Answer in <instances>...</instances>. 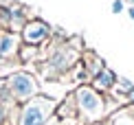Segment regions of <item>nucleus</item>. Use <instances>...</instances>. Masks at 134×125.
<instances>
[{"label":"nucleus","instance_id":"1","mask_svg":"<svg viewBox=\"0 0 134 125\" xmlns=\"http://www.w3.org/2000/svg\"><path fill=\"white\" fill-rule=\"evenodd\" d=\"M72 94L77 101L79 121H83L86 125H92V123H101L105 118V99L92 86H79Z\"/></svg>","mask_w":134,"mask_h":125},{"label":"nucleus","instance_id":"2","mask_svg":"<svg viewBox=\"0 0 134 125\" xmlns=\"http://www.w3.org/2000/svg\"><path fill=\"white\" fill-rule=\"evenodd\" d=\"M57 110V101L51 96H33L18 107V125H46Z\"/></svg>","mask_w":134,"mask_h":125},{"label":"nucleus","instance_id":"3","mask_svg":"<svg viewBox=\"0 0 134 125\" xmlns=\"http://www.w3.org/2000/svg\"><path fill=\"white\" fill-rule=\"evenodd\" d=\"M4 83H7V90L11 94V99H13L15 103H20V105L40 94V83H37L35 75H33V72H26V70L11 72V75L4 79Z\"/></svg>","mask_w":134,"mask_h":125},{"label":"nucleus","instance_id":"4","mask_svg":"<svg viewBox=\"0 0 134 125\" xmlns=\"http://www.w3.org/2000/svg\"><path fill=\"white\" fill-rule=\"evenodd\" d=\"M75 61H77V50L72 46H68V44H62L46 59V72L48 75H62L68 68H72Z\"/></svg>","mask_w":134,"mask_h":125},{"label":"nucleus","instance_id":"5","mask_svg":"<svg viewBox=\"0 0 134 125\" xmlns=\"http://www.w3.org/2000/svg\"><path fill=\"white\" fill-rule=\"evenodd\" d=\"M48 37H51V26H48L44 20H40V18L29 20L24 24V29L20 31L22 44H26V46H35V48H40V44H44Z\"/></svg>","mask_w":134,"mask_h":125},{"label":"nucleus","instance_id":"6","mask_svg":"<svg viewBox=\"0 0 134 125\" xmlns=\"http://www.w3.org/2000/svg\"><path fill=\"white\" fill-rule=\"evenodd\" d=\"M22 46V39H20V33H13V31H0V59L7 64L9 59L18 57V50Z\"/></svg>","mask_w":134,"mask_h":125},{"label":"nucleus","instance_id":"7","mask_svg":"<svg viewBox=\"0 0 134 125\" xmlns=\"http://www.w3.org/2000/svg\"><path fill=\"white\" fill-rule=\"evenodd\" d=\"M57 118L62 121H79V114H77V101L75 94H68L62 103H57Z\"/></svg>","mask_w":134,"mask_h":125},{"label":"nucleus","instance_id":"8","mask_svg":"<svg viewBox=\"0 0 134 125\" xmlns=\"http://www.w3.org/2000/svg\"><path fill=\"white\" fill-rule=\"evenodd\" d=\"M114 83H116V75L110 70L108 66H103L101 70L92 77V88L94 90H112Z\"/></svg>","mask_w":134,"mask_h":125},{"label":"nucleus","instance_id":"9","mask_svg":"<svg viewBox=\"0 0 134 125\" xmlns=\"http://www.w3.org/2000/svg\"><path fill=\"white\" fill-rule=\"evenodd\" d=\"M9 15H11V24H9V31L13 33H20L22 29H24V24L29 20H26V11L18 7V4H13V7H9Z\"/></svg>","mask_w":134,"mask_h":125},{"label":"nucleus","instance_id":"10","mask_svg":"<svg viewBox=\"0 0 134 125\" xmlns=\"http://www.w3.org/2000/svg\"><path fill=\"white\" fill-rule=\"evenodd\" d=\"M81 68L88 72V75L94 77V75H97V72L103 68V64H101V59H99L94 53H86V55H83V64H81Z\"/></svg>","mask_w":134,"mask_h":125},{"label":"nucleus","instance_id":"11","mask_svg":"<svg viewBox=\"0 0 134 125\" xmlns=\"http://www.w3.org/2000/svg\"><path fill=\"white\" fill-rule=\"evenodd\" d=\"M110 125H134V112H125V110L114 112L110 118Z\"/></svg>","mask_w":134,"mask_h":125},{"label":"nucleus","instance_id":"12","mask_svg":"<svg viewBox=\"0 0 134 125\" xmlns=\"http://www.w3.org/2000/svg\"><path fill=\"white\" fill-rule=\"evenodd\" d=\"M37 50L40 48H35V46H20V50H18V59L22 61V64H29V61H33L37 57Z\"/></svg>","mask_w":134,"mask_h":125},{"label":"nucleus","instance_id":"13","mask_svg":"<svg viewBox=\"0 0 134 125\" xmlns=\"http://www.w3.org/2000/svg\"><path fill=\"white\" fill-rule=\"evenodd\" d=\"M112 90H116V92H123V94H130L132 90H134V83L130 81V79H119V77H116V83H114Z\"/></svg>","mask_w":134,"mask_h":125},{"label":"nucleus","instance_id":"14","mask_svg":"<svg viewBox=\"0 0 134 125\" xmlns=\"http://www.w3.org/2000/svg\"><path fill=\"white\" fill-rule=\"evenodd\" d=\"M110 11H112L114 15L123 13V11H125V0H112V4H110Z\"/></svg>","mask_w":134,"mask_h":125},{"label":"nucleus","instance_id":"15","mask_svg":"<svg viewBox=\"0 0 134 125\" xmlns=\"http://www.w3.org/2000/svg\"><path fill=\"white\" fill-rule=\"evenodd\" d=\"M46 125H77V121H62V118H57V116H51L48 118V123Z\"/></svg>","mask_w":134,"mask_h":125},{"label":"nucleus","instance_id":"16","mask_svg":"<svg viewBox=\"0 0 134 125\" xmlns=\"http://www.w3.org/2000/svg\"><path fill=\"white\" fill-rule=\"evenodd\" d=\"M125 11H127V15H130V20H134V7H127Z\"/></svg>","mask_w":134,"mask_h":125},{"label":"nucleus","instance_id":"17","mask_svg":"<svg viewBox=\"0 0 134 125\" xmlns=\"http://www.w3.org/2000/svg\"><path fill=\"white\" fill-rule=\"evenodd\" d=\"M127 101H130V103L134 105V90H132V92H130V94H127Z\"/></svg>","mask_w":134,"mask_h":125},{"label":"nucleus","instance_id":"18","mask_svg":"<svg viewBox=\"0 0 134 125\" xmlns=\"http://www.w3.org/2000/svg\"><path fill=\"white\" fill-rule=\"evenodd\" d=\"M92 125H110V123H105V121H101V123H92Z\"/></svg>","mask_w":134,"mask_h":125},{"label":"nucleus","instance_id":"19","mask_svg":"<svg viewBox=\"0 0 134 125\" xmlns=\"http://www.w3.org/2000/svg\"><path fill=\"white\" fill-rule=\"evenodd\" d=\"M127 2H130V7H134V0H127Z\"/></svg>","mask_w":134,"mask_h":125},{"label":"nucleus","instance_id":"20","mask_svg":"<svg viewBox=\"0 0 134 125\" xmlns=\"http://www.w3.org/2000/svg\"><path fill=\"white\" fill-rule=\"evenodd\" d=\"M2 66H4V61H2V59H0V68H2Z\"/></svg>","mask_w":134,"mask_h":125}]
</instances>
